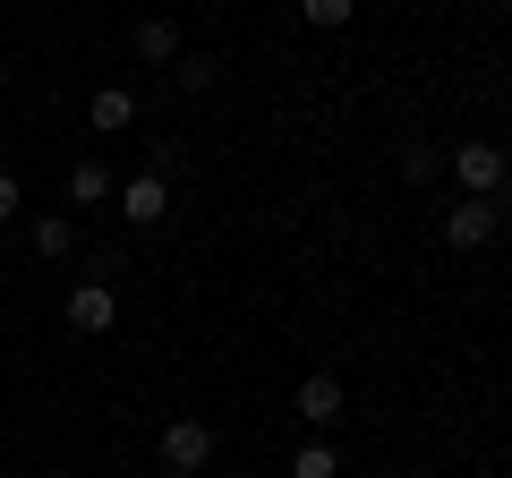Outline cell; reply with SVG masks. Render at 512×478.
Listing matches in <instances>:
<instances>
[{
  "instance_id": "cell-1",
  "label": "cell",
  "mask_w": 512,
  "mask_h": 478,
  "mask_svg": "<svg viewBox=\"0 0 512 478\" xmlns=\"http://www.w3.org/2000/svg\"><path fill=\"white\" fill-rule=\"evenodd\" d=\"M154 453H163L171 478H197V470H214V427H205V419H171Z\"/></svg>"
},
{
  "instance_id": "cell-2",
  "label": "cell",
  "mask_w": 512,
  "mask_h": 478,
  "mask_svg": "<svg viewBox=\"0 0 512 478\" xmlns=\"http://www.w3.org/2000/svg\"><path fill=\"white\" fill-rule=\"evenodd\" d=\"M453 171H461V197H504V146L495 137H470L453 154Z\"/></svg>"
},
{
  "instance_id": "cell-3",
  "label": "cell",
  "mask_w": 512,
  "mask_h": 478,
  "mask_svg": "<svg viewBox=\"0 0 512 478\" xmlns=\"http://www.w3.org/2000/svg\"><path fill=\"white\" fill-rule=\"evenodd\" d=\"M495 222H504V205H495V197H461L453 214H444V239H453V248H487Z\"/></svg>"
},
{
  "instance_id": "cell-4",
  "label": "cell",
  "mask_w": 512,
  "mask_h": 478,
  "mask_svg": "<svg viewBox=\"0 0 512 478\" xmlns=\"http://www.w3.org/2000/svg\"><path fill=\"white\" fill-rule=\"evenodd\" d=\"M69 325H77V333H111V325H120V291L86 274V282L69 291Z\"/></svg>"
},
{
  "instance_id": "cell-5",
  "label": "cell",
  "mask_w": 512,
  "mask_h": 478,
  "mask_svg": "<svg viewBox=\"0 0 512 478\" xmlns=\"http://www.w3.org/2000/svg\"><path fill=\"white\" fill-rule=\"evenodd\" d=\"M86 129H94V137L137 129V94H128V86H94V94H86Z\"/></svg>"
},
{
  "instance_id": "cell-6",
  "label": "cell",
  "mask_w": 512,
  "mask_h": 478,
  "mask_svg": "<svg viewBox=\"0 0 512 478\" xmlns=\"http://www.w3.org/2000/svg\"><path fill=\"white\" fill-rule=\"evenodd\" d=\"M342 402H350L342 376H299V393H291V410H299L308 427H333V419H342Z\"/></svg>"
},
{
  "instance_id": "cell-7",
  "label": "cell",
  "mask_w": 512,
  "mask_h": 478,
  "mask_svg": "<svg viewBox=\"0 0 512 478\" xmlns=\"http://www.w3.org/2000/svg\"><path fill=\"white\" fill-rule=\"evenodd\" d=\"M120 214L137 222V231H146V222H163V214H171V188H163V171H137V180L120 188Z\"/></svg>"
},
{
  "instance_id": "cell-8",
  "label": "cell",
  "mask_w": 512,
  "mask_h": 478,
  "mask_svg": "<svg viewBox=\"0 0 512 478\" xmlns=\"http://www.w3.org/2000/svg\"><path fill=\"white\" fill-rule=\"evenodd\" d=\"M137 52L171 69V60H180V26H171V18H137Z\"/></svg>"
},
{
  "instance_id": "cell-9",
  "label": "cell",
  "mask_w": 512,
  "mask_h": 478,
  "mask_svg": "<svg viewBox=\"0 0 512 478\" xmlns=\"http://www.w3.org/2000/svg\"><path fill=\"white\" fill-rule=\"evenodd\" d=\"M103 197H120V180H111L103 163H77L69 171V205H103Z\"/></svg>"
},
{
  "instance_id": "cell-10",
  "label": "cell",
  "mask_w": 512,
  "mask_h": 478,
  "mask_svg": "<svg viewBox=\"0 0 512 478\" xmlns=\"http://www.w3.org/2000/svg\"><path fill=\"white\" fill-rule=\"evenodd\" d=\"M291 478H342V453H333V444H299V453H291Z\"/></svg>"
},
{
  "instance_id": "cell-11",
  "label": "cell",
  "mask_w": 512,
  "mask_h": 478,
  "mask_svg": "<svg viewBox=\"0 0 512 478\" xmlns=\"http://www.w3.org/2000/svg\"><path fill=\"white\" fill-rule=\"evenodd\" d=\"M69 248H77L69 214H43V222H35V257H69Z\"/></svg>"
},
{
  "instance_id": "cell-12",
  "label": "cell",
  "mask_w": 512,
  "mask_h": 478,
  "mask_svg": "<svg viewBox=\"0 0 512 478\" xmlns=\"http://www.w3.org/2000/svg\"><path fill=\"white\" fill-rule=\"evenodd\" d=\"M171 69H180V86H188V94H214V69H222V60H205V52H180Z\"/></svg>"
},
{
  "instance_id": "cell-13",
  "label": "cell",
  "mask_w": 512,
  "mask_h": 478,
  "mask_svg": "<svg viewBox=\"0 0 512 478\" xmlns=\"http://www.w3.org/2000/svg\"><path fill=\"white\" fill-rule=\"evenodd\" d=\"M299 18H308V26H350V18H359V0H299Z\"/></svg>"
},
{
  "instance_id": "cell-14",
  "label": "cell",
  "mask_w": 512,
  "mask_h": 478,
  "mask_svg": "<svg viewBox=\"0 0 512 478\" xmlns=\"http://www.w3.org/2000/svg\"><path fill=\"white\" fill-rule=\"evenodd\" d=\"M18 205H26V188H18V171H0V222H18Z\"/></svg>"
},
{
  "instance_id": "cell-15",
  "label": "cell",
  "mask_w": 512,
  "mask_h": 478,
  "mask_svg": "<svg viewBox=\"0 0 512 478\" xmlns=\"http://www.w3.org/2000/svg\"><path fill=\"white\" fill-rule=\"evenodd\" d=\"M495 9H512V0H495Z\"/></svg>"
},
{
  "instance_id": "cell-16",
  "label": "cell",
  "mask_w": 512,
  "mask_h": 478,
  "mask_svg": "<svg viewBox=\"0 0 512 478\" xmlns=\"http://www.w3.org/2000/svg\"><path fill=\"white\" fill-rule=\"evenodd\" d=\"M163 478H171V470H163Z\"/></svg>"
}]
</instances>
